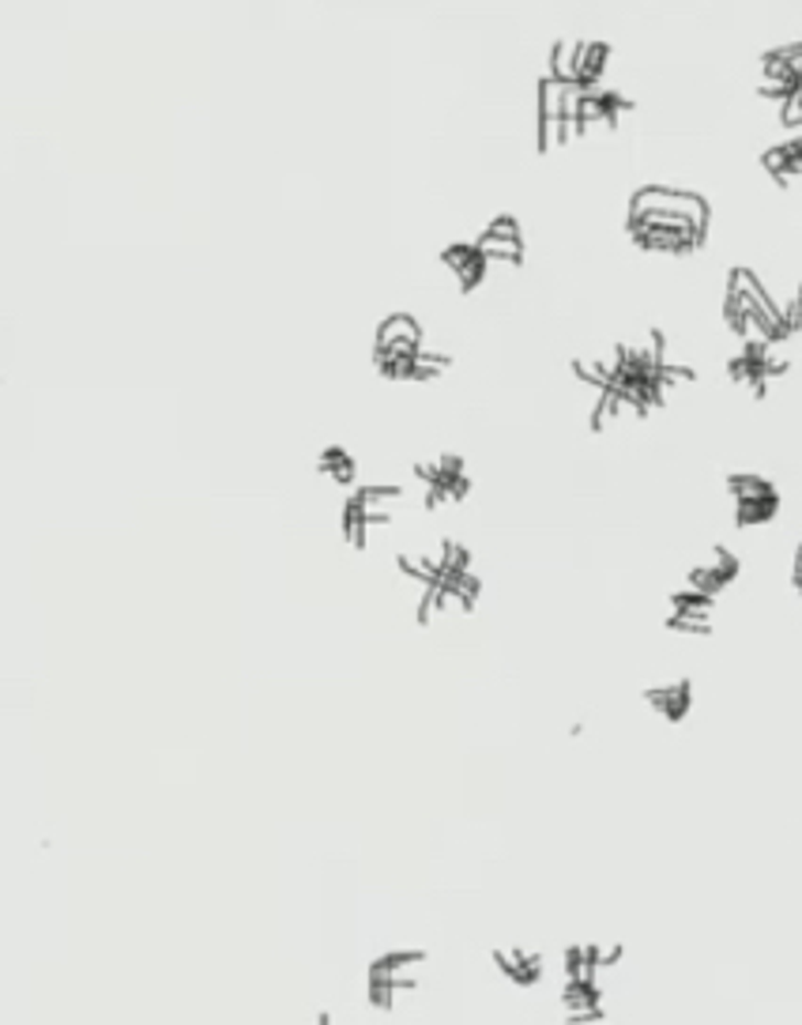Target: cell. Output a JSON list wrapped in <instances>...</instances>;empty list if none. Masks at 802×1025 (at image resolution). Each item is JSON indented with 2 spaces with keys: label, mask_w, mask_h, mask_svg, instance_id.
Returning a JSON list of instances; mask_svg holds the SVG:
<instances>
[{
  "label": "cell",
  "mask_w": 802,
  "mask_h": 1025,
  "mask_svg": "<svg viewBox=\"0 0 802 1025\" xmlns=\"http://www.w3.org/2000/svg\"><path fill=\"white\" fill-rule=\"evenodd\" d=\"M626 230L648 253H693L708 234V204L690 188L644 185L629 201Z\"/></svg>",
  "instance_id": "obj_1"
},
{
  "label": "cell",
  "mask_w": 802,
  "mask_h": 1025,
  "mask_svg": "<svg viewBox=\"0 0 802 1025\" xmlns=\"http://www.w3.org/2000/svg\"><path fill=\"white\" fill-rule=\"evenodd\" d=\"M724 321L738 336V344H777L783 347L788 325H783L780 294L750 268H735L724 294Z\"/></svg>",
  "instance_id": "obj_2"
},
{
  "label": "cell",
  "mask_w": 802,
  "mask_h": 1025,
  "mask_svg": "<svg viewBox=\"0 0 802 1025\" xmlns=\"http://www.w3.org/2000/svg\"><path fill=\"white\" fill-rule=\"evenodd\" d=\"M422 350H426V339H422V325L411 313H392V317L381 321L377 344H373V363L384 377H392V381H414Z\"/></svg>",
  "instance_id": "obj_3"
},
{
  "label": "cell",
  "mask_w": 802,
  "mask_h": 1025,
  "mask_svg": "<svg viewBox=\"0 0 802 1025\" xmlns=\"http://www.w3.org/2000/svg\"><path fill=\"white\" fill-rule=\"evenodd\" d=\"M581 95V87L543 76V84H539V148L543 151L565 148L570 140L581 137V125H576Z\"/></svg>",
  "instance_id": "obj_4"
},
{
  "label": "cell",
  "mask_w": 802,
  "mask_h": 1025,
  "mask_svg": "<svg viewBox=\"0 0 802 1025\" xmlns=\"http://www.w3.org/2000/svg\"><path fill=\"white\" fill-rule=\"evenodd\" d=\"M610 46L603 39H562L551 50V72L546 76L573 84L581 91H596L603 84V72H607Z\"/></svg>",
  "instance_id": "obj_5"
},
{
  "label": "cell",
  "mask_w": 802,
  "mask_h": 1025,
  "mask_svg": "<svg viewBox=\"0 0 802 1025\" xmlns=\"http://www.w3.org/2000/svg\"><path fill=\"white\" fill-rule=\"evenodd\" d=\"M727 498L738 528H761L780 512V490L772 479L757 472H735L727 475Z\"/></svg>",
  "instance_id": "obj_6"
},
{
  "label": "cell",
  "mask_w": 802,
  "mask_h": 1025,
  "mask_svg": "<svg viewBox=\"0 0 802 1025\" xmlns=\"http://www.w3.org/2000/svg\"><path fill=\"white\" fill-rule=\"evenodd\" d=\"M414 479H419V487H422L426 509L459 506V501L467 498V490H472L467 467L453 453H441V456H430V461L414 464Z\"/></svg>",
  "instance_id": "obj_7"
},
{
  "label": "cell",
  "mask_w": 802,
  "mask_h": 1025,
  "mask_svg": "<svg viewBox=\"0 0 802 1025\" xmlns=\"http://www.w3.org/2000/svg\"><path fill=\"white\" fill-rule=\"evenodd\" d=\"M788 374V355L777 344H738V350L727 358V377L738 389L765 397L777 377Z\"/></svg>",
  "instance_id": "obj_8"
},
{
  "label": "cell",
  "mask_w": 802,
  "mask_h": 1025,
  "mask_svg": "<svg viewBox=\"0 0 802 1025\" xmlns=\"http://www.w3.org/2000/svg\"><path fill=\"white\" fill-rule=\"evenodd\" d=\"M757 91L777 102H791L802 95V42H788L761 57V76H757Z\"/></svg>",
  "instance_id": "obj_9"
},
{
  "label": "cell",
  "mask_w": 802,
  "mask_h": 1025,
  "mask_svg": "<svg viewBox=\"0 0 802 1025\" xmlns=\"http://www.w3.org/2000/svg\"><path fill=\"white\" fill-rule=\"evenodd\" d=\"M738 573H743V562H738V554L731 547H712L708 559H701L686 573V589L701 592V596H708V600H719L738 581Z\"/></svg>",
  "instance_id": "obj_10"
},
{
  "label": "cell",
  "mask_w": 802,
  "mask_h": 1025,
  "mask_svg": "<svg viewBox=\"0 0 802 1025\" xmlns=\"http://www.w3.org/2000/svg\"><path fill=\"white\" fill-rule=\"evenodd\" d=\"M475 246L490 260V268L520 265V260H524V230H520V223L512 219V215H498L494 223H486L483 234L475 238Z\"/></svg>",
  "instance_id": "obj_11"
},
{
  "label": "cell",
  "mask_w": 802,
  "mask_h": 1025,
  "mask_svg": "<svg viewBox=\"0 0 802 1025\" xmlns=\"http://www.w3.org/2000/svg\"><path fill=\"white\" fill-rule=\"evenodd\" d=\"M712 607H716V600L701 596L693 589H679L671 596V611H666V629L705 637L712 634Z\"/></svg>",
  "instance_id": "obj_12"
},
{
  "label": "cell",
  "mask_w": 802,
  "mask_h": 1025,
  "mask_svg": "<svg viewBox=\"0 0 802 1025\" xmlns=\"http://www.w3.org/2000/svg\"><path fill=\"white\" fill-rule=\"evenodd\" d=\"M426 965V950H389L373 958L366 969V980H384L403 992H419V969Z\"/></svg>",
  "instance_id": "obj_13"
},
{
  "label": "cell",
  "mask_w": 802,
  "mask_h": 1025,
  "mask_svg": "<svg viewBox=\"0 0 802 1025\" xmlns=\"http://www.w3.org/2000/svg\"><path fill=\"white\" fill-rule=\"evenodd\" d=\"M626 110H629V98L626 95L607 91V87L584 91L581 106H576V125H581V137H584V132H592V129H615Z\"/></svg>",
  "instance_id": "obj_14"
},
{
  "label": "cell",
  "mask_w": 802,
  "mask_h": 1025,
  "mask_svg": "<svg viewBox=\"0 0 802 1025\" xmlns=\"http://www.w3.org/2000/svg\"><path fill=\"white\" fill-rule=\"evenodd\" d=\"M441 265H445V272L453 276V283L464 294L475 291V287H483L486 272H490V260L479 253L475 241H456V246H448L445 253H441Z\"/></svg>",
  "instance_id": "obj_15"
},
{
  "label": "cell",
  "mask_w": 802,
  "mask_h": 1025,
  "mask_svg": "<svg viewBox=\"0 0 802 1025\" xmlns=\"http://www.w3.org/2000/svg\"><path fill=\"white\" fill-rule=\"evenodd\" d=\"M644 701L655 716H663L666 724H682L693 709V682L690 679H674L663 682V687L644 690Z\"/></svg>",
  "instance_id": "obj_16"
},
{
  "label": "cell",
  "mask_w": 802,
  "mask_h": 1025,
  "mask_svg": "<svg viewBox=\"0 0 802 1025\" xmlns=\"http://www.w3.org/2000/svg\"><path fill=\"white\" fill-rule=\"evenodd\" d=\"M494 965H498L501 977L512 980L517 988H535L539 980H543V958L531 954V950H520V947H512V950L498 947L494 950Z\"/></svg>",
  "instance_id": "obj_17"
},
{
  "label": "cell",
  "mask_w": 802,
  "mask_h": 1025,
  "mask_svg": "<svg viewBox=\"0 0 802 1025\" xmlns=\"http://www.w3.org/2000/svg\"><path fill=\"white\" fill-rule=\"evenodd\" d=\"M761 166L772 174V182L791 185L802 177V137H788L780 143H772L769 151L761 155Z\"/></svg>",
  "instance_id": "obj_18"
},
{
  "label": "cell",
  "mask_w": 802,
  "mask_h": 1025,
  "mask_svg": "<svg viewBox=\"0 0 802 1025\" xmlns=\"http://www.w3.org/2000/svg\"><path fill=\"white\" fill-rule=\"evenodd\" d=\"M317 472L324 479H332V487H355L358 461L344 445H328V449H321V456H317Z\"/></svg>",
  "instance_id": "obj_19"
},
{
  "label": "cell",
  "mask_w": 802,
  "mask_h": 1025,
  "mask_svg": "<svg viewBox=\"0 0 802 1025\" xmlns=\"http://www.w3.org/2000/svg\"><path fill=\"white\" fill-rule=\"evenodd\" d=\"M400 995H408V992H403V988H395V984H384V980H366V1000H369L373 1011H392Z\"/></svg>",
  "instance_id": "obj_20"
},
{
  "label": "cell",
  "mask_w": 802,
  "mask_h": 1025,
  "mask_svg": "<svg viewBox=\"0 0 802 1025\" xmlns=\"http://www.w3.org/2000/svg\"><path fill=\"white\" fill-rule=\"evenodd\" d=\"M780 121L788 125V129H799V125H802V95H795L791 102L780 106Z\"/></svg>",
  "instance_id": "obj_21"
},
{
  "label": "cell",
  "mask_w": 802,
  "mask_h": 1025,
  "mask_svg": "<svg viewBox=\"0 0 802 1025\" xmlns=\"http://www.w3.org/2000/svg\"><path fill=\"white\" fill-rule=\"evenodd\" d=\"M599 961H603V969L618 965V961H621V942H607V947H599Z\"/></svg>",
  "instance_id": "obj_22"
},
{
  "label": "cell",
  "mask_w": 802,
  "mask_h": 1025,
  "mask_svg": "<svg viewBox=\"0 0 802 1025\" xmlns=\"http://www.w3.org/2000/svg\"><path fill=\"white\" fill-rule=\"evenodd\" d=\"M791 578H795V589H799V596H802V547H799V554H795V570H791Z\"/></svg>",
  "instance_id": "obj_23"
},
{
  "label": "cell",
  "mask_w": 802,
  "mask_h": 1025,
  "mask_svg": "<svg viewBox=\"0 0 802 1025\" xmlns=\"http://www.w3.org/2000/svg\"><path fill=\"white\" fill-rule=\"evenodd\" d=\"M317 1025H332V1014H328V1011H321V1014H317Z\"/></svg>",
  "instance_id": "obj_24"
},
{
  "label": "cell",
  "mask_w": 802,
  "mask_h": 1025,
  "mask_svg": "<svg viewBox=\"0 0 802 1025\" xmlns=\"http://www.w3.org/2000/svg\"><path fill=\"white\" fill-rule=\"evenodd\" d=\"M603 1025H607V1022H603Z\"/></svg>",
  "instance_id": "obj_25"
}]
</instances>
